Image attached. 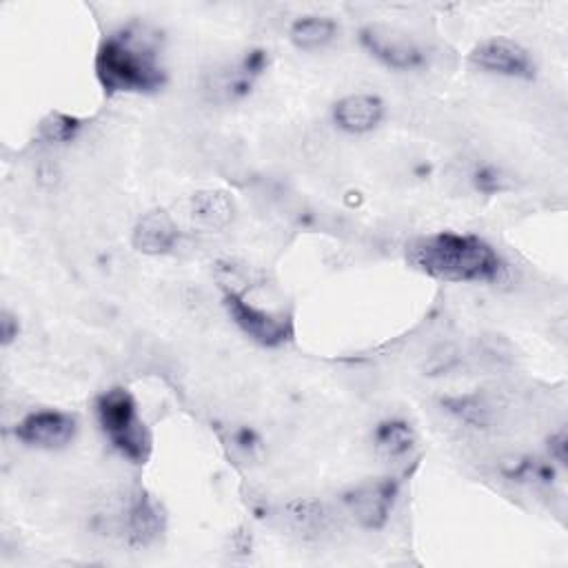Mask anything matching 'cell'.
<instances>
[{
    "instance_id": "1",
    "label": "cell",
    "mask_w": 568,
    "mask_h": 568,
    "mask_svg": "<svg viewBox=\"0 0 568 568\" xmlns=\"http://www.w3.org/2000/svg\"><path fill=\"white\" fill-rule=\"evenodd\" d=\"M95 75L109 93H149L164 84L158 36L142 24L109 33L95 53Z\"/></svg>"
},
{
    "instance_id": "2",
    "label": "cell",
    "mask_w": 568,
    "mask_h": 568,
    "mask_svg": "<svg viewBox=\"0 0 568 568\" xmlns=\"http://www.w3.org/2000/svg\"><path fill=\"white\" fill-rule=\"evenodd\" d=\"M408 262L422 273L444 282H493L504 262L497 251L477 235L439 231L408 246Z\"/></svg>"
},
{
    "instance_id": "3",
    "label": "cell",
    "mask_w": 568,
    "mask_h": 568,
    "mask_svg": "<svg viewBox=\"0 0 568 568\" xmlns=\"http://www.w3.org/2000/svg\"><path fill=\"white\" fill-rule=\"evenodd\" d=\"M98 422L126 459L142 464L151 453V435L138 413V404L126 388H111L95 399Z\"/></svg>"
},
{
    "instance_id": "4",
    "label": "cell",
    "mask_w": 568,
    "mask_h": 568,
    "mask_svg": "<svg viewBox=\"0 0 568 568\" xmlns=\"http://www.w3.org/2000/svg\"><path fill=\"white\" fill-rule=\"evenodd\" d=\"M224 304L233 322L255 342L264 346H280L293 335V324L284 315H273L262 308H255L248 304L240 293L233 288H226L224 293Z\"/></svg>"
},
{
    "instance_id": "5",
    "label": "cell",
    "mask_w": 568,
    "mask_h": 568,
    "mask_svg": "<svg viewBox=\"0 0 568 568\" xmlns=\"http://www.w3.org/2000/svg\"><path fill=\"white\" fill-rule=\"evenodd\" d=\"M359 40L371 51V55L390 69L408 71L424 62V51L406 33L395 29L371 24L359 31Z\"/></svg>"
},
{
    "instance_id": "6",
    "label": "cell",
    "mask_w": 568,
    "mask_h": 568,
    "mask_svg": "<svg viewBox=\"0 0 568 568\" xmlns=\"http://www.w3.org/2000/svg\"><path fill=\"white\" fill-rule=\"evenodd\" d=\"M75 435V419L69 413L42 408L22 417L16 426V437L27 446L60 448Z\"/></svg>"
},
{
    "instance_id": "7",
    "label": "cell",
    "mask_w": 568,
    "mask_h": 568,
    "mask_svg": "<svg viewBox=\"0 0 568 568\" xmlns=\"http://www.w3.org/2000/svg\"><path fill=\"white\" fill-rule=\"evenodd\" d=\"M473 64L484 71L510 75V78H530L532 62L524 47L506 38H490L479 42L470 53Z\"/></svg>"
},
{
    "instance_id": "8",
    "label": "cell",
    "mask_w": 568,
    "mask_h": 568,
    "mask_svg": "<svg viewBox=\"0 0 568 568\" xmlns=\"http://www.w3.org/2000/svg\"><path fill=\"white\" fill-rule=\"evenodd\" d=\"M395 495H397V484L390 479H379V481H371L355 488L346 497V501L353 517L364 528H382L388 519Z\"/></svg>"
},
{
    "instance_id": "9",
    "label": "cell",
    "mask_w": 568,
    "mask_h": 568,
    "mask_svg": "<svg viewBox=\"0 0 568 568\" xmlns=\"http://www.w3.org/2000/svg\"><path fill=\"white\" fill-rule=\"evenodd\" d=\"M384 115V104L379 98L368 93H355L342 98L335 109L333 118L339 129L348 133H366L379 124Z\"/></svg>"
},
{
    "instance_id": "10",
    "label": "cell",
    "mask_w": 568,
    "mask_h": 568,
    "mask_svg": "<svg viewBox=\"0 0 568 568\" xmlns=\"http://www.w3.org/2000/svg\"><path fill=\"white\" fill-rule=\"evenodd\" d=\"M175 242H178V226L164 211L146 213L133 231L135 248L149 255L166 253L173 248Z\"/></svg>"
},
{
    "instance_id": "11",
    "label": "cell",
    "mask_w": 568,
    "mask_h": 568,
    "mask_svg": "<svg viewBox=\"0 0 568 568\" xmlns=\"http://www.w3.org/2000/svg\"><path fill=\"white\" fill-rule=\"evenodd\" d=\"M160 530H162V515L155 501L149 495L138 493L126 517V535L131 544L146 546L160 535Z\"/></svg>"
},
{
    "instance_id": "12",
    "label": "cell",
    "mask_w": 568,
    "mask_h": 568,
    "mask_svg": "<svg viewBox=\"0 0 568 568\" xmlns=\"http://www.w3.org/2000/svg\"><path fill=\"white\" fill-rule=\"evenodd\" d=\"M335 22L326 16H302L291 24V40L300 49H320L335 38Z\"/></svg>"
},
{
    "instance_id": "13",
    "label": "cell",
    "mask_w": 568,
    "mask_h": 568,
    "mask_svg": "<svg viewBox=\"0 0 568 568\" xmlns=\"http://www.w3.org/2000/svg\"><path fill=\"white\" fill-rule=\"evenodd\" d=\"M415 433L402 419H386L375 430V446L386 457H402L413 448Z\"/></svg>"
},
{
    "instance_id": "14",
    "label": "cell",
    "mask_w": 568,
    "mask_h": 568,
    "mask_svg": "<svg viewBox=\"0 0 568 568\" xmlns=\"http://www.w3.org/2000/svg\"><path fill=\"white\" fill-rule=\"evenodd\" d=\"M82 122L73 115H67V113H60V111H53L49 113L42 124H40V133L44 140L49 142H69L78 135Z\"/></svg>"
},
{
    "instance_id": "15",
    "label": "cell",
    "mask_w": 568,
    "mask_h": 568,
    "mask_svg": "<svg viewBox=\"0 0 568 568\" xmlns=\"http://www.w3.org/2000/svg\"><path fill=\"white\" fill-rule=\"evenodd\" d=\"M200 220H204L206 224H224L231 217V204L222 197V193H206L204 197L195 200V213Z\"/></svg>"
},
{
    "instance_id": "16",
    "label": "cell",
    "mask_w": 568,
    "mask_h": 568,
    "mask_svg": "<svg viewBox=\"0 0 568 568\" xmlns=\"http://www.w3.org/2000/svg\"><path fill=\"white\" fill-rule=\"evenodd\" d=\"M0 328H2V344H9L18 335V320L4 311L0 320Z\"/></svg>"
},
{
    "instance_id": "17",
    "label": "cell",
    "mask_w": 568,
    "mask_h": 568,
    "mask_svg": "<svg viewBox=\"0 0 568 568\" xmlns=\"http://www.w3.org/2000/svg\"><path fill=\"white\" fill-rule=\"evenodd\" d=\"M550 453L557 457L559 464H566V433H557L552 439H550Z\"/></svg>"
}]
</instances>
